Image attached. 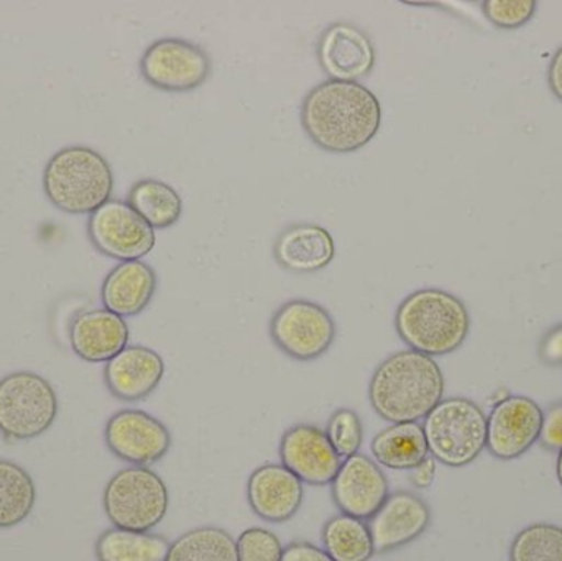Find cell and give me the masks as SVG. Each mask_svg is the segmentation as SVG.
<instances>
[{"label":"cell","instance_id":"1f68e13d","mask_svg":"<svg viewBox=\"0 0 562 561\" xmlns=\"http://www.w3.org/2000/svg\"><path fill=\"white\" fill-rule=\"evenodd\" d=\"M540 444L550 451H562V402L544 414Z\"/></svg>","mask_w":562,"mask_h":561},{"label":"cell","instance_id":"ba28073f","mask_svg":"<svg viewBox=\"0 0 562 561\" xmlns=\"http://www.w3.org/2000/svg\"><path fill=\"white\" fill-rule=\"evenodd\" d=\"M270 336L288 358L314 361L336 341V319L319 303L294 299L283 303L272 316Z\"/></svg>","mask_w":562,"mask_h":561},{"label":"cell","instance_id":"30bf717a","mask_svg":"<svg viewBox=\"0 0 562 561\" xmlns=\"http://www.w3.org/2000/svg\"><path fill=\"white\" fill-rule=\"evenodd\" d=\"M88 234L99 253L121 262L144 259L157 243L154 227L121 200H109L91 213Z\"/></svg>","mask_w":562,"mask_h":561},{"label":"cell","instance_id":"603a6c76","mask_svg":"<svg viewBox=\"0 0 562 561\" xmlns=\"http://www.w3.org/2000/svg\"><path fill=\"white\" fill-rule=\"evenodd\" d=\"M171 543L164 536L135 530H105L95 542L98 561H167Z\"/></svg>","mask_w":562,"mask_h":561},{"label":"cell","instance_id":"4316f807","mask_svg":"<svg viewBox=\"0 0 562 561\" xmlns=\"http://www.w3.org/2000/svg\"><path fill=\"white\" fill-rule=\"evenodd\" d=\"M32 478L19 464L0 460V529L22 524L35 506Z\"/></svg>","mask_w":562,"mask_h":561},{"label":"cell","instance_id":"9a60e30c","mask_svg":"<svg viewBox=\"0 0 562 561\" xmlns=\"http://www.w3.org/2000/svg\"><path fill=\"white\" fill-rule=\"evenodd\" d=\"M280 458L281 464L310 486L333 483L342 464L324 430L306 424L294 425L284 431L280 441Z\"/></svg>","mask_w":562,"mask_h":561},{"label":"cell","instance_id":"277c9868","mask_svg":"<svg viewBox=\"0 0 562 561\" xmlns=\"http://www.w3.org/2000/svg\"><path fill=\"white\" fill-rule=\"evenodd\" d=\"M43 190L49 203L63 213L91 214L111 200L114 173L99 152L71 145L49 158Z\"/></svg>","mask_w":562,"mask_h":561},{"label":"cell","instance_id":"9c48e42d","mask_svg":"<svg viewBox=\"0 0 562 561\" xmlns=\"http://www.w3.org/2000/svg\"><path fill=\"white\" fill-rule=\"evenodd\" d=\"M213 71L206 49L183 38H161L145 49L140 72L160 91L188 92L203 86Z\"/></svg>","mask_w":562,"mask_h":561},{"label":"cell","instance_id":"d4e9b609","mask_svg":"<svg viewBox=\"0 0 562 561\" xmlns=\"http://www.w3.org/2000/svg\"><path fill=\"white\" fill-rule=\"evenodd\" d=\"M128 204L154 229H168L180 221L183 200L171 184L155 178L137 181L128 191Z\"/></svg>","mask_w":562,"mask_h":561},{"label":"cell","instance_id":"d590c367","mask_svg":"<svg viewBox=\"0 0 562 561\" xmlns=\"http://www.w3.org/2000/svg\"><path fill=\"white\" fill-rule=\"evenodd\" d=\"M548 82H550L553 94L562 102V46L551 59L550 69H548Z\"/></svg>","mask_w":562,"mask_h":561},{"label":"cell","instance_id":"484cf974","mask_svg":"<svg viewBox=\"0 0 562 561\" xmlns=\"http://www.w3.org/2000/svg\"><path fill=\"white\" fill-rule=\"evenodd\" d=\"M167 561H239L236 539L220 527H198L171 543Z\"/></svg>","mask_w":562,"mask_h":561},{"label":"cell","instance_id":"8fae6325","mask_svg":"<svg viewBox=\"0 0 562 561\" xmlns=\"http://www.w3.org/2000/svg\"><path fill=\"white\" fill-rule=\"evenodd\" d=\"M104 438L119 460L145 468L164 460L173 444L164 422L135 408L112 415L105 425Z\"/></svg>","mask_w":562,"mask_h":561},{"label":"cell","instance_id":"ffe728a7","mask_svg":"<svg viewBox=\"0 0 562 561\" xmlns=\"http://www.w3.org/2000/svg\"><path fill=\"white\" fill-rule=\"evenodd\" d=\"M273 257L288 272H321L336 257V244L329 231L319 224H291L277 237Z\"/></svg>","mask_w":562,"mask_h":561},{"label":"cell","instance_id":"7c38bea8","mask_svg":"<svg viewBox=\"0 0 562 561\" xmlns=\"http://www.w3.org/2000/svg\"><path fill=\"white\" fill-rule=\"evenodd\" d=\"M544 412L533 399L510 395L487 417V450L502 461L517 460L540 440Z\"/></svg>","mask_w":562,"mask_h":561},{"label":"cell","instance_id":"3957f363","mask_svg":"<svg viewBox=\"0 0 562 561\" xmlns=\"http://www.w3.org/2000/svg\"><path fill=\"white\" fill-rule=\"evenodd\" d=\"M402 341L422 355L446 356L458 351L471 332L468 306L452 293L422 289L409 293L395 313Z\"/></svg>","mask_w":562,"mask_h":561},{"label":"cell","instance_id":"5b68a950","mask_svg":"<svg viewBox=\"0 0 562 561\" xmlns=\"http://www.w3.org/2000/svg\"><path fill=\"white\" fill-rule=\"evenodd\" d=\"M423 431L429 455L445 467H468L487 448V415L469 399H442L426 415Z\"/></svg>","mask_w":562,"mask_h":561},{"label":"cell","instance_id":"ac0fdd59","mask_svg":"<svg viewBox=\"0 0 562 561\" xmlns=\"http://www.w3.org/2000/svg\"><path fill=\"white\" fill-rule=\"evenodd\" d=\"M164 375V358L147 346H127L104 369L105 385L124 402L144 401L160 385Z\"/></svg>","mask_w":562,"mask_h":561},{"label":"cell","instance_id":"4dcf8cb0","mask_svg":"<svg viewBox=\"0 0 562 561\" xmlns=\"http://www.w3.org/2000/svg\"><path fill=\"white\" fill-rule=\"evenodd\" d=\"M484 13L501 29H518L533 19L538 3L535 0H487Z\"/></svg>","mask_w":562,"mask_h":561},{"label":"cell","instance_id":"7a4b0ae2","mask_svg":"<svg viewBox=\"0 0 562 561\" xmlns=\"http://www.w3.org/2000/svg\"><path fill=\"white\" fill-rule=\"evenodd\" d=\"M446 381L431 356L406 349L389 356L369 385L373 412L390 424L425 420L445 399Z\"/></svg>","mask_w":562,"mask_h":561},{"label":"cell","instance_id":"83f0119b","mask_svg":"<svg viewBox=\"0 0 562 561\" xmlns=\"http://www.w3.org/2000/svg\"><path fill=\"white\" fill-rule=\"evenodd\" d=\"M510 561H562V527L533 524L510 547Z\"/></svg>","mask_w":562,"mask_h":561},{"label":"cell","instance_id":"e575fe53","mask_svg":"<svg viewBox=\"0 0 562 561\" xmlns=\"http://www.w3.org/2000/svg\"><path fill=\"white\" fill-rule=\"evenodd\" d=\"M436 463H438V461L429 455L418 467L409 470V483H412L416 490H428V487L435 483L436 468H438Z\"/></svg>","mask_w":562,"mask_h":561},{"label":"cell","instance_id":"cb8c5ba5","mask_svg":"<svg viewBox=\"0 0 562 561\" xmlns=\"http://www.w3.org/2000/svg\"><path fill=\"white\" fill-rule=\"evenodd\" d=\"M324 550L334 561H370L375 556L367 520L337 514L321 530Z\"/></svg>","mask_w":562,"mask_h":561},{"label":"cell","instance_id":"d6986e66","mask_svg":"<svg viewBox=\"0 0 562 561\" xmlns=\"http://www.w3.org/2000/svg\"><path fill=\"white\" fill-rule=\"evenodd\" d=\"M128 325L105 308L88 310L72 319L69 343L72 351L88 362H109L128 346Z\"/></svg>","mask_w":562,"mask_h":561},{"label":"cell","instance_id":"836d02e7","mask_svg":"<svg viewBox=\"0 0 562 561\" xmlns=\"http://www.w3.org/2000/svg\"><path fill=\"white\" fill-rule=\"evenodd\" d=\"M540 359L547 366H562V325L544 335L540 345Z\"/></svg>","mask_w":562,"mask_h":561},{"label":"cell","instance_id":"f1b7e54d","mask_svg":"<svg viewBox=\"0 0 562 561\" xmlns=\"http://www.w3.org/2000/svg\"><path fill=\"white\" fill-rule=\"evenodd\" d=\"M327 440L333 445L334 451L340 460L360 453L363 444V425L359 415L352 408H337L333 412L326 424Z\"/></svg>","mask_w":562,"mask_h":561},{"label":"cell","instance_id":"d6a6232c","mask_svg":"<svg viewBox=\"0 0 562 561\" xmlns=\"http://www.w3.org/2000/svg\"><path fill=\"white\" fill-rule=\"evenodd\" d=\"M280 561H334L321 547L307 542H293L284 547Z\"/></svg>","mask_w":562,"mask_h":561},{"label":"cell","instance_id":"8992f818","mask_svg":"<svg viewBox=\"0 0 562 561\" xmlns=\"http://www.w3.org/2000/svg\"><path fill=\"white\" fill-rule=\"evenodd\" d=\"M102 503L112 526L150 532L164 523L170 494L165 481L150 468L131 467L111 478Z\"/></svg>","mask_w":562,"mask_h":561},{"label":"cell","instance_id":"f546056e","mask_svg":"<svg viewBox=\"0 0 562 561\" xmlns=\"http://www.w3.org/2000/svg\"><path fill=\"white\" fill-rule=\"evenodd\" d=\"M236 543L239 561H280L284 550L279 536L262 527L244 530Z\"/></svg>","mask_w":562,"mask_h":561},{"label":"cell","instance_id":"44dd1931","mask_svg":"<svg viewBox=\"0 0 562 561\" xmlns=\"http://www.w3.org/2000/svg\"><path fill=\"white\" fill-rule=\"evenodd\" d=\"M157 292V273L142 260L121 262L108 273L101 289L104 308L122 318L140 315Z\"/></svg>","mask_w":562,"mask_h":561},{"label":"cell","instance_id":"4fadbf2b","mask_svg":"<svg viewBox=\"0 0 562 561\" xmlns=\"http://www.w3.org/2000/svg\"><path fill=\"white\" fill-rule=\"evenodd\" d=\"M330 494L340 514L369 520L390 496L389 478L375 460L357 453L342 460Z\"/></svg>","mask_w":562,"mask_h":561},{"label":"cell","instance_id":"2e32d148","mask_svg":"<svg viewBox=\"0 0 562 561\" xmlns=\"http://www.w3.org/2000/svg\"><path fill=\"white\" fill-rule=\"evenodd\" d=\"M367 524L375 553L385 556L419 539L431 524V509L416 494L398 491L386 497Z\"/></svg>","mask_w":562,"mask_h":561},{"label":"cell","instance_id":"52a82bcc","mask_svg":"<svg viewBox=\"0 0 562 561\" xmlns=\"http://www.w3.org/2000/svg\"><path fill=\"white\" fill-rule=\"evenodd\" d=\"M58 415L55 389L35 372H13L0 381V431L9 440H33Z\"/></svg>","mask_w":562,"mask_h":561},{"label":"cell","instance_id":"5bb4252c","mask_svg":"<svg viewBox=\"0 0 562 561\" xmlns=\"http://www.w3.org/2000/svg\"><path fill=\"white\" fill-rule=\"evenodd\" d=\"M317 61L334 81L359 82L375 66V46L360 26L336 22L321 33L316 46Z\"/></svg>","mask_w":562,"mask_h":561},{"label":"cell","instance_id":"e0dca14e","mask_svg":"<svg viewBox=\"0 0 562 561\" xmlns=\"http://www.w3.org/2000/svg\"><path fill=\"white\" fill-rule=\"evenodd\" d=\"M304 500V484L284 464H262L247 481L250 509L267 523H288Z\"/></svg>","mask_w":562,"mask_h":561},{"label":"cell","instance_id":"6da1fadb","mask_svg":"<svg viewBox=\"0 0 562 561\" xmlns=\"http://www.w3.org/2000/svg\"><path fill=\"white\" fill-rule=\"evenodd\" d=\"M382 124L379 98L360 82L327 81L314 86L301 105L307 137L329 154H352L373 141Z\"/></svg>","mask_w":562,"mask_h":561},{"label":"cell","instance_id":"8d00e7d4","mask_svg":"<svg viewBox=\"0 0 562 561\" xmlns=\"http://www.w3.org/2000/svg\"><path fill=\"white\" fill-rule=\"evenodd\" d=\"M557 474H558V481H560V484L562 487V451H560V457H558Z\"/></svg>","mask_w":562,"mask_h":561},{"label":"cell","instance_id":"7402d4cb","mask_svg":"<svg viewBox=\"0 0 562 561\" xmlns=\"http://www.w3.org/2000/svg\"><path fill=\"white\" fill-rule=\"evenodd\" d=\"M373 460L389 470L406 471L418 467L429 457L425 431L419 422L392 424L375 435L372 444Z\"/></svg>","mask_w":562,"mask_h":561}]
</instances>
